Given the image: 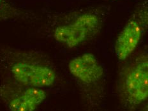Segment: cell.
<instances>
[{
  "mask_svg": "<svg viewBox=\"0 0 148 111\" xmlns=\"http://www.w3.org/2000/svg\"><path fill=\"white\" fill-rule=\"evenodd\" d=\"M102 27L100 16L88 12L78 15L70 22L61 24L53 31L54 40L68 49L79 47L92 40Z\"/></svg>",
  "mask_w": 148,
  "mask_h": 111,
  "instance_id": "cell-3",
  "label": "cell"
},
{
  "mask_svg": "<svg viewBox=\"0 0 148 111\" xmlns=\"http://www.w3.org/2000/svg\"><path fill=\"white\" fill-rule=\"evenodd\" d=\"M68 68L71 75L86 86L97 84L104 77L102 64L91 53H84L73 58L69 61Z\"/></svg>",
  "mask_w": 148,
  "mask_h": 111,
  "instance_id": "cell-5",
  "label": "cell"
},
{
  "mask_svg": "<svg viewBox=\"0 0 148 111\" xmlns=\"http://www.w3.org/2000/svg\"><path fill=\"white\" fill-rule=\"evenodd\" d=\"M4 6H5L4 0H0V10H2V9H3Z\"/></svg>",
  "mask_w": 148,
  "mask_h": 111,
  "instance_id": "cell-7",
  "label": "cell"
},
{
  "mask_svg": "<svg viewBox=\"0 0 148 111\" xmlns=\"http://www.w3.org/2000/svg\"><path fill=\"white\" fill-rule=\"evenodd\" d=\"M7 63L12 77L22 85L38 88L50 87L57 78L53 64L40 52L9 50Z\"/></svg>",
  "mask_w": 148,
  "mask_h": 111,
  "instance_id": "cell-1",
  "label": "cell"
},
{
  "mask_svg": "<svg viewBox=\"0 0 148 111\" xmlns=\"http://www.w3.org/2000/svg\"><path fill=\"white\" fill-rule=\"evenodd\" d=\"M148 29V1L138 5L119 33L114 44L116 57L125 61L132 56Z\"/></svg>",
  "mask_w": 148,
  "mask_h": 111,
  "instance_id": "cell-4",
  "label": "cell"
},
{
  "mask_svg": "<svg viewBox=\"0 0 148 111\" xmlns=\"http://www.w3.org/2000/svg\"><path fill=\"white\" fill-rule=\"evenodd\" d=\"M47 94L42 88L29 87L12 97L8 102L10 111H35L43 103Z\"/></svg>",
  "mask_w": 148,
  "mask_h": 111,
  "instance_id": "cell-6",
  "label": "cell"
},
{
  "mask_svg": "<svg viewBox=\"0 0 148 111\" xmlns=\"http://www.w3.org/2000/svg\"><path fill=\"white\" fill-rule=\"evenodd\" d=\"M119 73L117 91L128 109H135L148 98V53L128 58Z\"/></svg>",
  "mask_w": 148,
  "mask_h": 111,
  "instance_id": "cell-2",
  "label": "cell"
}]
</instances>
